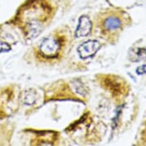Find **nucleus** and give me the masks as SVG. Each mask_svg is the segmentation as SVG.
<instances>
[{
    "label": "nucleus",
    "instance_id": "1",
    "mask_svg": "<svg viewBox=\"0 0 146 146\" xmlns=\"http://www.w3.org/2000/svg\"><path fill=\"white\" fill-rule=\"evenodd\" d=\"M50 14V7L43 1H31L24 8L22 12L25 19L24 31L28 38H35L41 33Z\"/></svg>",
    "mask_w": 146,
    "mask_h": 146
},
{
    "label": "nucleus",
    "instance_id": "2",
    "mask_svg": "<svg viewBox=\"0 0 146 146\" xmlns=\"http://www.w3.org/2000/svg\"><path fill=\"white\" fill-rule=\"evenodd\" d=\"M67 42L64 34L54 31L41 40L36 49V57L44 62H55L63 55Z\"/></svg>",
    "mask_w": 146,
    "mask_h": 146
},
{
    "label": "nucleus",
    "instance_id": "3",
    "mask_svg": "<svg viewBox=\"0 0 146 146\" xmlns=\"http://www.w3.org/2000/svg\"><path fill=\"white\" fill-rule=\"evenodd\" d=\"M122 26V21L119 15L114 13H108L103 15L98 19L97 27L103 35H107L110 34L115 33Z\"/></svg>",
    "mask_w": 146,
    "mask_h": 146
},
{
    "label": "nucleus",
    "instance_id": "4",
    "mask_svg": "<svg viewBox=\"0 0 146 146\" xmlns=\"http://www.w3.org/2000/svg\"><path fill=\"white\" fill-rule=\"evenodd\" d=\"M101 48V44L96 40H88L77 48V53L80 58L87 59L93 57Z\"/></svg>",
    "mask_w": 146,
    "mask_h": 146
},
{
    "label": "nucleus",
    "instance_id": "5",
    "mask_svg": "<svg viewBox=\"0 0 146 146\" xmlns=\"http://www.w3.org/2000/svg\"><path fill=\"white\" fill-rule=\"evenodd\" d=\"M93 29V24L91 20L86 15H82L79 19V23L75 31V36L77 38L86 37L90 34Z\"/></svg>",
    "mask_w": 146,
    "mask_h": 146
},
{
    "label": "nucleus",
    "instance_id": "6",
    "mask_svg": "<svg viewBox=\"0 0 146 146\" xmlns=\"http://www.w3.org/2000/svg\"><path fill=\"white\" fill-rule=\"evenodd\" d=\"M129 60L132 62H139L146 59V48H135L130 49L129 52Z\"/></svg>",
    "mask_w": 146,
    "mask_h": 146
},
{
    "label": "nucleus",
    "instance_id": "7",
    "mask_svg": "<svg viewBox=\"0 0 146 146\" xmlns=\"http://www.w3.org/2000/svg\"><path fill=\"white\" fill-rule=\"evenodd\" d=\"M36 99H37L36 92L32 89H30V90H28L24 93L23 97H22V100H23V103L25 105L31 106L35 102Z\"/></svg>",
    "mask_w": 146,
    "mask_h": 146
},
{
    "label": "nucleus",
    "instance_id": "8",
    "mask_svg": "<svg viewBox=\"0 0 146 146\" xmlns=\"http://www.w3.org/2000/svg\"><path fill=\"white\" fill-rule=\"evenodd\" d=\"M11 50V46L6 42L0 41V54L4 52H8Z\"/></svg>",
    "mask_w": 146,
    "mask_h": 146
},
{
    "label": "nucleus",
    "instance_id": "9",
    "mask_svg": "<svg viewBox=\"0 0 146 146\" xmlns=\"http://www.w3.org/2000/svg\"><path fill=\"white\" fill-rule=\"evenodd\" d=\"M136 73L139 75L145 74H146V64H143L139 67L136 70Z\"/></svg>",
    "mask_w": 146,
    "mask_h": 146
}]
</instances>
